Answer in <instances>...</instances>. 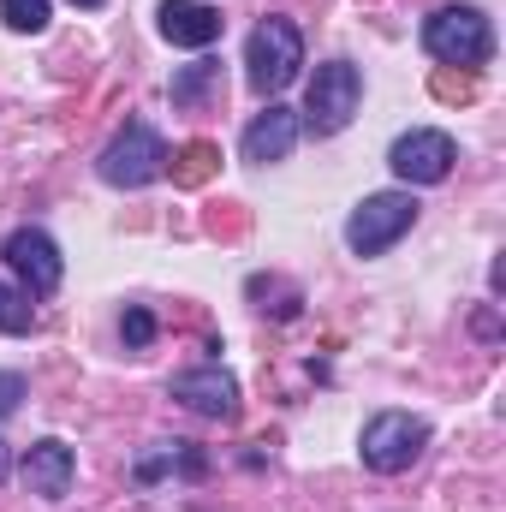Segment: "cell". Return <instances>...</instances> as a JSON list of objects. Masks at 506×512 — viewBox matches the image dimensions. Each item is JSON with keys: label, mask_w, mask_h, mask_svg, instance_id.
Returning a JSON list of instances; mask_svg holds the SVG:
<instances>
[{"label": "cell", "mask_w": 506, "mask_h": 512, "mask_svg": "<svg viewBox=\"0 0 506 512\" xmlns=\"http://www.w3.org/2000/svg\"><path fill=\"white\" fill-rule=\"evenodd\" d=\"M423 447H429V423L411 417V411H376V417L364 423V441H358V453H364V465H370L376 477L411 471Z\"/></svg>", "instance_id": "8992f818"}, {"label": "cell", "mask_w": 506, "mask_h": 512, "mask_svg": "<svg viewBox=\"0 0 506 512\" xmlns=\"http://www.w3.org/2000/svg\"><path fill=\"white\" fill-rule=\"evenodd\" d=\"M298 66H304V36H298V24L292 18H262L251 30V42H245V84H251L256 96H280L292 78H298Z\"/></svg>", "instance_id": "7a4b0ae2"}, {"label": "cell", "mask_w": 506, "mask_h": 512, "mask_svg": "<svg viewBox=\"0 0 506 512\" xmlns=\"http://www.w3.org/2000/svg\"><path fill=\"white\" fill-rule=\"evenodd\" d=\"M0 256H6V268L24 280V292H30V298H48V292L66 280L60 245H54L42 227H12V233H6V245H0Z\"/></svg>", "instance_id": "ba28073f"}, {"label": "cell", "mask_w": 506, "mask_h": 512, "mask_svg": "<svg viewBox=\"0 0 506 512\" xmlns=\"http://www.w3.org/2000/svg\"><path fill=\"white\" fill-rule=\"evenodd\" d=\"M167 167H173L179 185H197V179H209V167H215V143H185L179 161H167Z\"/></svg>", "instance_id": "2e32d148"}, {"label": "cell", "mask_w": 506, "mask_h": 512, "mask_svg": "<svg viewBox=\"0 0 506 512\" xmlns=\"http://www.w3.org/2000/svg\"><path fill=\"white\" fill-rule=\"evenodd\" d=\"M161 36L173 42V48H209V42H221V30H227V18H221V6H209V0H161Z\"/></svg>", "instance_id": "7c38bea8"}, {"label": "cell", "mask_w": 506, "mask_h": 512, "mask_svg": "<svg viewBox=\"0 0 506 512\" xmlns=\"http://www.w3.org/2000/svg\"><path fill=\"white\" fill-rule=\"evenodd\" d=\"M72 6H84V12H96V6H108V0H72Z\"/></svg>", "instance_id": "44dd1931"}, {"label": "cell", "mask_w": 506, "mask_h": 512, "mask_svg": "<svg viewBox=\"0 0 506 512\" xmlns=\"http://www.w3.org/2000/svg\"><path fill=\"white\" fill-rule=\"evenodd\" d=\"M417 197L411 191H370L352 215H346V251L352 256H381L393 251L411 227H417Z\"/></svg>", "instance_id": "5b68a950"}, {"label": "cell", "mask_w": 506, "mask_h": 512, "mask_svg": "<svg viewBox=\"0 0 506 512\" xmlns=\"http://www.w3.org/2000/svg\"><path fill=\"white\" fill-rule=\"evenodd\" d=\"M358 108H364V72L352 60H328V66H316V78L304 90V120L298 126L316 131V137H340L358 120Z\"/></svg>", "instance_id": "3957f363"}, {"label": "cell", "mask_w": 506, "mask_h": 512, "mask_svg": "<svg viewBox=\"0 0 506 512\" xmlns=\"http://www.w3.org/2000/svg\"><path fill=\"white\" fill-rule=\"evenodd\" d=\"M18 399H24V376L18 370H0V417H12Z\"/></svg>", "instance_id": "d6986e66"}, {"label": "cell", "mask_w": 506, "mask_h": 512, "mask_svg": "<svg viewBox=\"0 0 506 512\" xmlns=\"http://www.w3.org/2000/svg\"><path fill=\"white\" fill-rule=\"evenodd\" d=\"M167 143H161V131L149 126V120H126V126L114 131V143L96 155V173H102V185H114V191H143V185H155L161 173H167Z\"/></svg>", "instance_id": "6da1fadb"}, {"label": "cell", "mask_w": 506, "mask_h": 512, "mask_svg": "<svg viewBox=\"0 0 506 512\" xmlns=\"http://www.w3.org/2000/svg\"><path fill=\"white\" fill-rule=\"evenodd\" d=\"M423 48L441 66H471L477 72L495 54V30H489V18L477 6H441V12L423 18Z\"/></svg>", "instance_id": "277c9868"}, {"label": "cell", "mask_w": 506, "mask_h": 512, "mask_svg": "<svg viewBox=\"0 0 506 512\" xmlns=\"http://www.w3.org/2000/svg\"><path fill=\"white\" fill-rule=\"evenodd\" d=\"M167 96H173V108H209V102L221 96V60H191V66H179Z\"/></svg>", "instance_id": "4fadbf2b"}, {"label": "cell", "mask_w": 506, "mask_h": 512, "mask_svg": "<svg viewBox=\"0 0 506 512\" xmlns=\"http://www.w3.org/2000/svg\"><path fill=\"white\" fill-rule=\"evenodd\" d=\"M36 328V310H30V292L6 286L0 280V334H30Z\"/></svg>", "instance_id": "9a60e30c"}, {"label": "cell", "mask_w": 506, "mask_h": 512, "mask_svg": "<svg viewBox=\"0 0 506 512\" xmlns=\"http://www.w3.org/2000/svg\"><path fill=\"white\" fill-rule=\"evenodd\" d=\"M453 161H459V143L435 126L405 131V137H393V149H387V167H393L405 185H441V179L453 173Z\"/></svg>", "instance_id": "52a82bcc"}, {"label": "cell", "mask_w": 506, "mask_h": 512, "mask_svg": "<svg viewBox=\"0 0 506 512\" xmlns=\"http://www.w3.org/2000/svg\"><path fill=\"white\" fill-rule=\"evenodd\" d=\"M0 18L18 36H36V30H48V0H0Z\"/></svg>", "instance_id": "e0dca14e"}, {"label": "cell", "mask_w": 506, "mask_h": 512, "mask_svg": "<svg viewBox=\"0 0 506 512\" xmlns=\"http://www.w3.org/2000/svg\"><path fill=\"white\" fill-rule=\"evenodd\" d=\"M6 477H12V447L0 441V483H6Z\"/></svg>", "instance_id": "ffe728a7"}, {"label": "cell", "mask_w": 506, "mask_h": 512, "mask_svg": "<svg viewBox=\"0 0 506 512\" xmlns=\"http://www.w3.org/2000/svg\"><path fill=\"white\" fill-rule=\"evenodd\" d=\"M173 399L197 417H215V423H233L239 417V382L221 370V364H197V370H179L173 376Z\"/></svg>", "instance_id": "30bf717a"}, {"label": "cell", "mask_w": 506, "mask_h": 512, "mask_svg": "<svg viewBox=\"0 0 506 512\" xmlns=\"http://www.w3.org/2000/svg\"><path fill=\"white\" fill-rule=\"evenodd\" d=\"M167 471H185V477H203V471H209V459H203V453H197L191 441H167L161 453H149V459H137V471H131V477H137V483H161Z\"/></svg>", "instance_id": "5bb4252c"}, {"label": "cell", "mask_w": 506, "mask_h": 512, "mask_svg": "<svg viewBox=\"0 0 506 512\" xmlns=\"http://www.w3.org/2000/svg\"><path fill=\"white\" fill-rule=\"evenodd\" d=\"M120 334H126L131 352H143V346H155V316L143 310V304H131L126 316H120Z\"/></svg>", "instance_id": "ac0fdd59"}, {"label": "cell", "mask_w": 506, "mask_h": 512, "mask_svg": "<svg viewBox=\"0 0 506 512\" xmlns=\"http://www.w3.org/2000/svg\"><path fill=\"white\" fill-rule=\"evenodd\" d=\"M24 489L36 495V501H48V507H60L66 495H72V477H78V453L60 441V435H42L36 447H24Z\"/></svg>", "instance_id": "9c48e42d"}, {"label": "cell", "mask_w": 506, "mask_h": 512, "mask_svg": "<svg viewBox=\"0 0 506 512\" xmlns=\"http://www.w3.org/2000/svg\"><path fill=\"white\" fill-rule=\"evenodd\" d=\"M298 131H304V126H298V114H292V108L268 102V108L256 114L251 126H245L239 149H245V161H251V167H274V161H286V155H292Z\"/></svg>", "instance_id": "8fae6325"}]
</instances>
